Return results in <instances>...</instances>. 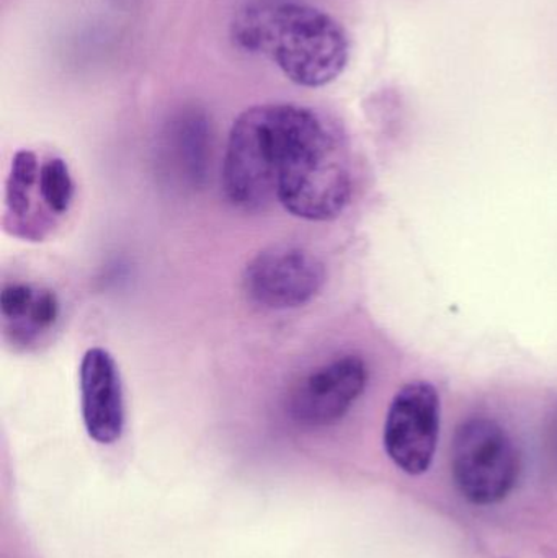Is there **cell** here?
I'll use <instances>...</instances> for the list:
<instances>
[{"instance_id":"cell-8","label":"cell","mask_w":557,"mask_h":558,"mask_svg":"<svg viewBox=\"0 0 557 558\" xmlns=\"http://www.w3.org/2000/svg\"><path fill=\"white\" fill-rule=\"evenodd\" d=\"M173 146L186 179L195 183L205 177L208 126L199 114H186L183 120L177 121L173 128Z\"/></svg>"},{"instance_id":"cell-6","label":"cell","mask_w":557,"mask_h":558,"mask_svg":"<svg viewBox=\"0 0 557 558\" xmlns=\"http://www.w3.org/2000/svg\"><path fill=\"white\" fill-rule=\"evenodd\" d=\"M368 386V367L342 356L307 374L290 396L288 412L300 425L329 426L342 420Z\"/></svg>"},{"instance_id":"cell-5","label":"cell","mask_w":557,"mask_h":558,"mask_svg":"<svg viewBox=\"0 0 557 558\" xmlns=\"http://www.w3.org/2000/svg\"><path fill=\"white\" fill-rule=\"evenodd\" d=\"M440 438V396L434 384L412 380L389 405L385 423L386 454L404 474L419 477L431 469Z\"/></svg>"},{"instance_id":"cell-9","label":"cell","mask_w":557,"mask_h":558,"mask_svg":"<svg viewBox=\"0 0 557 558\" xmlns=\"http://www.w3.org/2000/svg\"><path fill=\"white\" fill-rule=\"evenodd\" d=\"M39 169L41 166L38 157L32 150H19L13 156L9 180H7L5 205L9 215L16 218L28 215L33 186H38Z\"/></svg>"},{"instance_id":"cell-11","label":"cell","mask_w":557,"mask_h":558,"mask_svg":"<svg viewBox=\"0 0 557 558\" xmlns=\"http://www.w3.org/2000/svg\"><path fill=\"white\" fill-rule=\"evenodd\" d=\"M59 317V301L55 292L38 291L25 320L16 325V331L29 340L41 331L49 330Z\"/></svg>"},{"instance_id":"cell-10","label":"cell","mask_w":557,"mask_h":558,"mask_svg":"<svg viewBox=\"0 0 557 558\" xmlns=\"http://www.w3.org/2000/svg\"><path fill=\"white\" fill-rule=\"evenodd\" d=\"M38 193L51 215L62 216L69 211L74 199V182L64 160L55 157L41 163Z\"/></svg>"},{"instance_id":"cell-2","label":"cell","mask_w":557,"mask_h":558,"mask_svg":"<svg viewBox=\"0 0 557 558\" xmlns=\"http://www.w3.org/2000/svg\"><path fill=\"white\" fill-rule=\"evenodd\" d=\"M235 45L270 59L288 81L319 88L346 71L350 41L334 16L307 3H254L232 20Z\"/></svg>"},{"instance_id":"cell-1","label":"cell","mask_w":557,"mask_h":558,"mask_svg":"<svg viewBox=\"0 0 557 558\" xmlns=\"http://www.w3.org/2000/svg\"><path fill=\"white\" fill-rule=\"evenodd\" d=\"M222 190L234 208L280 205L294 218H339L353 192L346 136L326 114L294 104L255 105L229 133Z\"/></svg>"},{"instance_id":"cell-7","label":"cell","mask_w":557,"mask_h":558,"mask_svg":"<svg viewBox=\"0 0 557 558\" xmlns=\"http://www.w3.org/2000/svg\"><path fill=\"white\" fill-rule=\"evenodd\" d=\"M82 420L94 441L111 445L124 428V396L120 371L104 348L85 351L78 369Z\"/></svg>"},{"instance_id":"cell-4","label":"cell","mask_w":557,"mask_h":558,"mask_svg":"<svg viewBox=\"0 0 557 558\" xmlns=\"http://www.w3.org/2000/svg\"><path fill=\"white\" fill-rule=\"evenodd\" d=\"M326 267L304 247L278 244L255 255L244 271V291L254 304L290 311L311 304L326 284Z\"/></svg>"},{"instance_id":"cell-12","label":"cell","mask_w":557,"mask_h":558,"mask_svg":"<svg viewBox=\"0 0 557 558\" xmlns=\"http://www.w3.org/2000/svg\"><path fill=\"white\" fill-rule=\"evenodd\" d=\"M38 289L32 288L29 284L23 282H13V284L5 286L0 295V312L7 322L19 325L20 322L25 320L35 302Z\"/></svg>"},{"instance_id":"cell-3","label":"cell","mask_w":557,"mask_h":558,"mask_svg":"<svg viewBox=\"0 0 557 558\" xmlns=\"http://www.w3.org/2000/svg\"><path fill=\"white\" fill-rule=\"evenodd\" d=\"M451 472L463 498L476 507H493L516 488L519 451L502 425L491 418H470L455 433Z\"/></svg>"}]
</instances>
